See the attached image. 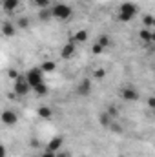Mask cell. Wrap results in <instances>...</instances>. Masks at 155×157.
I'll use <instances>...</instances> for the list:
<instances>
[{
  "label": "cell",
  "mask_w": 155,
  "mask_h": 157,
  "mask_svg": "<svg viewBox=\"0 0 155 157\" xmlns=\"http://www.w3.org/2000/svg\"><path fill=\"white\" fill-rule=\"evenodd\" d=\"M152 42H153V44H155V31H153V40H152Z\"/></svg>",
  "instance_id": "32"
},
{
  "label": "cell",
  "mask_w": 155,
  "mask_h": 157,
  "mask_svg": "<svg viewBox=\"0 0 155 157\" xmlns=\"http://www.w3.org/2000/svg\"><path fill=\"white\" fill-rule=\"evenodd\" d=\"M153 20H155V17H152V15H144V18H142L144 28H152V26H153Z\"/></svg>",
  "instance_id": "23"
},
{
  "label": "cell",
  "mask_w": 155,
  "mask_h": 157,
  "mask_svg": "<svg viewBox=\"0 0 155 157\" xmlns=\"http://www.w3.org/2000/svg\"><path fill=\"white\" fill-rule=\"evenodd\" d=\"M153 28H155V20H153Z\"/></svg>",
  "instance_id": "33"
},
{
  "label": "cell",
  "mask_w": 155,
  "mask_h": 157,
  "mask_svg": "<svg viewBox=\"0 0 155 157\" xmlns=\"http://www.w3.org/2000/svg\"><path fill=\"white\" fill-rule=\"evenodd\" d=\"M108 113H110V115H112L113 119L119 117V110H117V108L113 106V104H112V106H108Z\"/></svg>",
  "instance_id": "25"
},
{
  "label": "cell",
  "mask_w": 155,
  "mask_h": 157,
  "mask_svg": "<svg viewBox=\"0 0 155 157\" xmlns=\"http://www.w3.org/2000/svg\"><path fill=\"white\" fill-rule=\"evenodd\" d=\"M17 121H18V117L13 110H4L2 112V122L6 126H13V124H17Z\"/></svg>",
  "instance_id": "5"
},
{
  "label": "cell",
  "mask_w": 155,
  "mask_h": 157,
  "mask_svg": "<svg viewBox=\"0 0 155 157\" xmlns=\"http://www.w3.org/2000/svg\"><path fill=\"white\" fill-rule=\"evenodd\" d=\"M137 4L135 2H122L120 4V7H119V11L120 13H128V15H131V17H135L137 15Z\"/></svg>",
  "instance_id": "6"
},
{
  "label": "cell",
  "mask_w": 155,
  "mask_h": 157,
  "mask_svg": "<svg viewBox=\"0 0 155 157\" xmlns=\"http://www.w3.org/2000/svg\"><path fill=\"white\" fill-rule=\"evenodd\" d=\"M60 55H62V59H71L73 55H75V42H68V44H64V48H62V51H60Z\"/></svg>",
  "instance_id": "9"
},
{
  "label": "cell",
  "mask_w": 155,
  "mask_h": 157,
  "mask_svg": "<svg viewBox=\"0 0 155 157\" xmlns=\"http://www.w3.org/2000/svg\"><path fill=\"white\" fill-rule=\"evenodd\" d=\"M148 106L155 110V97H150V99H148Z\"/></svg>",
  "instance_id": "28"
},
{
  "label": "cell",
  "mask_w": 155,
  "mask_h": 157,
  "mask_svg": "<svg viewBox=\"0 0 155 157\" xmlns=\"http://www.w3.org/2000/svg\"><path fill=\"white\" fill-rule=\"evenodd\" d=\"M18 4H20V0H2V7H4V11H7V13L15 11V9L18 7Z\"/></svg>",
  "instance_id": "11"
},
{
  "label": "cell",
  "mask_w": 155,
  "mask_h": 157,
  "mask_svg": "<svg viewBox=\"0 0 155 157\" xmlns=\"http://www.w3.org/2000/svg\"><path fill=\"white\" fill-rule=\"evenodd\" d=\"M26 78H28V82L31 84V88H35L37 84L44 82V71H42V68H31V70H28Z\"/></svg>",
  "instance_id": "3"
},
{
  "label": "cell",
  "mask_w": 155,
  "mask_h": 157,
  "mask_svg": "<svg viewBox=\"0 0 155 157\" xmlns=\"http://www.w3.org/2000/svg\"><path fill=\"white\" fill-rule=\"evenodd\" d=\"M33 91H35V93H37L39 97H44V95L47 93V86H46L44 82H40V84H37V86L33 88Z\"/></svg>",
  "instance_id": "17"
},
{
  "label": "cell",
  "mask_w": 155,
  "mask_h": 157,
  "mask_svg": "<svg viewBox=\"0 0 155 157\" xmlns=\"http://www.w3.org/2000/svg\"><path fill=\"white\" fill-rule=\"evenodd\" d=\"M86 40H88V31L86 29H78L77 33L71 37V42H75V44L77 42H86Z\"/></svg>",
  "instance_id": "14"
},
{
  "label": "cell",
  "mask_w": 155,
  "mask_h": 157,
  "mask_svg": "<svg viewBox=\"0 0 155 157\" xmlns=\"http://www.w3.org/2000/svg\"><path fill=\"white\" fill-rule=\"evenodd\" d=\"M97 42H99V44H100V46H102V48L106 49V48L110 46V42H112V40H110V37H108V35H100V37H99V40H97Z\"/></svg>",
  "instance_id": "21"
},
{
  "label": "cell",
  "mask_w": 155,
  "mask_h": 157,
  "mask_svg": "<svg viewBox=\"0 0 155 157\" xmlns=\"http://www.w3.org/2000/svg\"><path fill=\"white\" fill-rule=\"evenodd\" d=\"M62 144H64V137H60V135H59V137H53V139L47 143V148H46V150H49V152H55V154H57V152H60Z\"/></svg>",
  "instance_id": "7"
},
{
  "label": "cell",
  "mask_w": 155,
  "mask_h": 157,
  "mask_svg": "<svg viewBox=\"0 0 155 157\" xmlns=\"http://www.w3.org/2000/svg\"><path fill=\"white\" fill-rule=\"evenodd\" d=\"M86 2H91V0H86Z\"/></svg>",
  "instance_id": "35"
},
{
  "label": "cell",
  "mask_w": 155,
  "mask_h": 157,
  "mask_svg": "<svg viewBox=\"0 0 155 157\" xmlns=\"http://www.w3.org/2000/svg\"><path fill=\"white\" fill-rule=\"evenodd\" d=\"M40 68H42V71H44V73H51V71H55L57 64H55L53 60H44V62L40 64Z\"/></svg>",
  "instance_id": "15"
},
{
  "label": "cell",
  "mask_w": 155,
  "mask_h": 157,
  "mask_svg": "<svg viewBox=\"0 0 155 157\" xmlns=\"http://www.w3.org/2000/svg\"><path fill=\"white\" fill-rule=\"evenodd\" d=\"M99 122H100L102 126H108V128H110V126H112V124H113L115 121H113V117H112V115H110L108 112H102V113L99 115Z\"/></svg>",
  "instance_id": "12"
},
{
  "label": "cell",
  "mask_w": 155,
  "mask_h": 157,
  "mask_svg": "<svg viewBox=\"0 0 155 157\" xmlns=\"http://www.w3.org/2000/svg\"><path fill=\"white\" fill-rule=\"evenodd\" d=\"M51 11H53V18H59V20H66L73 15V9L68 4H57L51 7Z\"/></svg>",
  "instance_id": "2"
},
{
  "label": "cell",
  "mask_w": 155,
  "mask_h": 157,
  "mask_svg": "<svg viewBox=\"0 0 155 157\" xmlns=\"http://www.w3.org/2000/svg\"><path fill=\"white\" fill-rule=\"evenodd\" d=\"M0 157H6V148H2V150H0Z\"/></svg>",
  "instance_id": "31"
},
{
  "label": "cell",
  "mask_w": 155,
  "mask_h": 157,
  "mask_svg": "<svg viewBox=\"0 0 155 157\" xmlns=\"http://www.w3.org/2000/svg\"><path fill=\"white\" fill-rule=\"evenodd\" d=\"M131 18H133V17L128 15V13H120V11L117 13V20H119V22H130Z\"/></svg>",
  "instance_id": "20"
},
{
  "label": "cell",
  "mask_w": 155,
  "mask_h": 157,
  "mask_svg": "<svg viewBox=\"0 0 155 157\" xmlns=\"http://www.w3.org/2000/svg\"><path fill=\"white\" fill-rule=\"evenodd\" d=\"M13 91H15V95H18V97H24V95H28L29 91H33V88H31V84L28 82L26 75H24V77L15 78V84H13Z\"/></svg>",
  "instance_id": "1"
},
{
  "label": "cell",
  "mask_w": 155,
  "mask_h": 157,
  "mask_svg": "<svg viewBox=\"0 0 155 157\" xmlns=\"http://www.w3.org/2000/svg\"><path fill=\"white\" fill-rule=\"evenodd\" d=\"M120 97H122L124 101H137V99H139V91H137L135 88L128 86V88H122V90H120Z\"/></svg>",
  "instance_id": "4"
},
{
  "label": "cell",
  "mask_w": 155,
  "mask_h": 157,
  "mask_svg": "<svg viewBox=\"0 0 155 157\" xmlns=\"http://www.w3.org/2000/svg\"><path fill=\"white\" fill-rule=\"evenodd\" d=\"M117 157H124V155H117Z\"/></svg>",
  "instance_id": "34"
},
{
  "label": "cell",
  "mask_w": 155,
  "mask_h": 157,
  "mask_svg": "<svg viewBox=\"0 0 155 157\" xmlns=\"http://www.w3.org/2000/svg\"><path fill=\"white\" fill-rule=\"evenodd\" d=\"M39 9H46V7H49V4H51V0H31Z\"/></svg>",
  "instance_id": "19"
},
{
  "label": "cell",
  "mask_w": 155,
  "mask_h": 157,
  "mask_svg": "<svg viewBox=\"0 0 155 157\" xmlns=\"http://www.w3.org/2000/svg\"><path fill=\"white\" fill-rule=\"evenodd\" d=\"M18 26H20V28H26V26H28V20H26V18H20Z\"/></svg>",
  "instance_id": "30"
},
{
  "label": "cell",
  "mask_w": 155,
  "mask_h": 157,
  "mask_svg": "<svg viewBox=\"0 0 155 157\" xmlns=\"http://www.w3.org/2000/svg\"><path fill=\"white\" fill-rule=\"evenodd\" d=\"M91 51H93V55H100L102 51H104V48L97 42V44H93V48H91Z\"/></svg>",
  "instance_id": "24"
},
{
  "label": "cell",
  "mask_w": 155,
  "mask_h": 157,
  "mask_svg": "<svg viewBox=\"0 0 155 157\" xmlns=\"http://www.w3.org/2000/svg\"><path fill=\"white\" fill-rule=\"evenodd\" d=\"M2 35L4 37H13L15 35V24H11L9 20H6V22H2Z\"/></svg>",
  "instance_id": "10"
},
{
  "label": "cell",
  "mask_w": 155,
  "mask_h": 157,
  "mask_svg": "<svg viewBox=\"0 0 155 157\" xmlns=\"http://www.w3.org/2000/svg\"><path fill=\"white\" fill-rule=\"evenodd\" d=\"M39 18H40V20H49V18H53V11H51L49 7L40 9V11H39Z\"/></svg>",
  "instance_id": "16"
},
{
  "label": "cell",
  "mask_w": 155,
  "mask_h": 157,
  "mask_svg": "<svg viewBox=\"0 0 155 157\" xmlns=\"http://www.w3.org/2000/svg\"><path fill=\"white\" fill-rule=\"evenodd\" d=\"M139 37H141L142 42H146V44H148V42H152V40H153V33H152L148 28H142V29L139 31Z\"/></svg>",
  "instance_id": "13"
},
{
  "label": "cell",
  "mask_w": 155,
  "mask_h": 157,
  "mask_svg": "<svg viewBox=\"0 0 155 157\" xmlns=\"http://www.w3.org/2000/svg\"><path fill=\"white\" fill-rule=\"evenodd\" d=\"M57 157H71V155H70L68 152H62V150H60V152H57Z\"/></svg>",
  "instance_id": "29"
},
{
  "label": "cell",
  "mask_w": 155,
  "mask_h": 157,
  "mask_svg": "<svg viewBox=\"0 0 155 157\" xmlns=\"http://www.w3.org/2000/svg\"><path fill=\"white\" fill-rule=\"evenodd\" d=\"M39 115L44 119H49L53 113H51V108H47V106H42V108H39Z\"/></svg>",
  "instance_id": "18"
},
{
  "label": "cell",
  "mask_w": 155,
  "mask_h": 157,
  "mask_svg": "<svg viewBox=\"0 0 155 157\" xmlns=\"http://www.w3.org/2000/svg\"><path fill=\"white\" fill-rule=\"evenodd\" d=\"M110 128H112V130H113V132H117V133H122V128H120V126H119V124H112V126H110Z\"/></svg>",
  "instance_id": "27"
},
{
  "label": "cell",
  "mask_w": 155,
  "mask_h": 157,
  "mask_svg": "<svg viewBox=\"0 0 155 157\" xmlns=\"http://www.w3.org/2000/svg\"><path fill=\"white\" fill-rule=\"evenodd\" d=\"M104 77H106V70L99 68V70H95V71H93V78H95V80H102Z\"/></svg>",
  "instance_id": "22"
},
{
  "label": "cell",
  "mask_w": 155,
  "mask_h": 157,
  "mask_svg": "<svg viewBox=\"0 0 155 157\" xmlns=\"http://www.w3.org/2000/svg\"><path fill=\"white\" fill-rule=\"evenodd\" d=\"M39 157H57V154H55V152H49V150H46V152H42Z\"/></svg>",
  "instance_id": "26"
},
{
  "label": "cell",
  "mask_w": 155,
  "mask_h": 157,
  "mask_svg": "<svg viewBox=\"0 0 155 157\" xmlns=\"http://www.w3.org/2000/svg\"><path fill=\"white\" fill-rule=\"evenodd\" d=\"M77 93L80 97H86V95H89L91 93V80L89 78H84L80 84L77 86Z\"/></svg>",
  "instance_id": "8"
}]
</instances>
